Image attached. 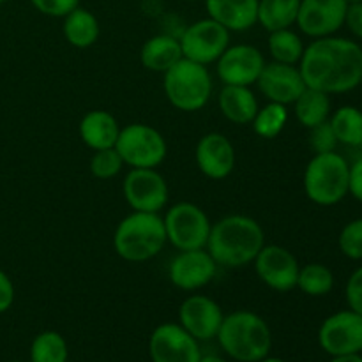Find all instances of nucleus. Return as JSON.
I'll return each instance as SVG.
<instances>
[{
  "instance_id": "1",
  "label": "nucleus",
  "mask_w": 362,
  "mask_h": 362,
  "mask_svg": "<svg viewBox=\"0 0 362 362\" xmlns=\"http://www.w3.org/2000/svg\"><path fill=\"white\" fill-rule=\"evenodd\" d=\"M304 83L325 94H346L362 83V46L356 39H313L299 62Z\"/></svg>"
},
{
  "instance_id": "2",
  "label": "nucleus",
  "mask_w": 362,
  "mask_h": 362,
  "mask_svg": "<svg viewBox=\"0 0 362 362\" xmlns=\"http://www.w3.org/2000/svg\"><path fill=\"white\" fill-rule=\"evenodd\" d=\"M265 246V232L257 219L230 214L211 226L207 251L216 264L228 269L250 265Z\"/></svg>"
},
{
  "instance_id": "3",
  "label": "nucleus",
  "mask_w": 362,
  "mask_h": 362,
  "mask_svg": "<svg viewBox=\"0 0 362 362\" xmlns=\"http://www.w3.org/2000/svg\"><path fill=\"white\" fill-rule=\"evenodd\" d=\"M223 352L239 362H258L271 354L272 334L267 322L253 311H233L223 318L218 332Z\"/></svg>"
},
{
  "instance_id": "4",
  "label": "nucleus",
  "mask_w": 362,
  "mask_h": 362,
  "mask_svg": "<svg viewBox=\"0 0 362 362\" xmlns=\"http://www.w3.org/2000/svg\"><path fill=\"white\" fill-rule=\"evenodd\" d=\"M165 221L156 212H136L120 219L113 233V247L122 260L140 264L158 257L165 250Z\"/></svg>"
},
{
  "instance_id": "5",
  "label": "nucleus",
  "mask_w": 362,
  "mask_h": 362,
  "mask_svg": "<svg viewBox=\"0 0 362 362\" xmlns=\"http://www.w3.org/2000/svg\"><path fill=\"white\" fill-rule=\"evenodd\" d=\"M350 163L339 152L315 154L303 177L304 193L320 207H332L349 197Z\"/></svg>"
},
{
  "instance_id": "6",
  "label": "nucleus",
  "mask_w": 362,
  "mask_h": 362,
  "mask_svg": "<svg viewBox=\"0 0 362 362\" xmlns=\"http://www.w3.org/2000/svg\"><path fill=\"white\" fill-rule=\"evenodd\" d=\"M163 88L173 108L186 113L198 112L211 99L212 76L207 66L182 57L165 73Z\"/></svg>"
},
{
  "instance_id": "7",
  "label": "nucleus",
  "mask_w": 362,
  "mask_h": 362,
  "mask_svg": "<svg viewBox=\"0 0 362 362\" xmlns=\"http://www.w3.org/2000/svg\"><path fill=\"white\" fill-rule=\"evenodd\" d=\"M124 165L131 168H158L168 154L163 134L148 124H129L120 127L115 144Z\"/></svg>"
},
{
  "instance_id": "8",
  "label": "nucleus",
  "mask_w": 362,
  "mask_h": 362,
  "mask_svg": "<svg viewBox=\"0 0 362 362\" xmlns=\"http://www.w3.org/2000/svg\"><path fill=\"white\" fill-rule=\"evenodd\" d=\"M166 239L179 251L202 250L207 246L211 219L202 207L191 202H179L166 211L163 218Z\"/></svg>"
},
{
  "instance_id": "9",
  "label": "nucleus",
  "mask_w": 362,
  "mask_h": 362,
  "mask_svg": "<svg viewBox=\"0 0 362 362\" xmlns=\"http://www.w3.org/2000/svg\"><path fill=\"white\" fill-rule=\"evenodd\" d=\"M179 41L184 59L209 66L218 62L223 52L230 46V30L207 16L186 27Z\"/></svg>"
},
{
  "instance_id": "10",
  "label": "nucleus",
  "mask_w": 362,
  "mask_h": 362,
  "mask_svg": "<svg viewBox=\"0 0 362 362\" xmlns=\"http://www.w3.org/2000/svg\"><path fill=\"white\" fill-rule=\"evenodd\" d=\"M318 343L331 357L362 354V317L350 308L332 313L318 329Z\"/></svg>"
},
{
  "instance_id": "11",
  "label": "nucleus",
  "mask_w": 362,
  "mask_h": 362,
  "mask_svg": "<svg viewBox=\"0 0 362 362\" xmlns=\"http://www.w3.org/2000/svg\"><path fill=\"white\" fill-rule=\"evenodd\" d=\"M127 205L136 212H159L168 204V184L156 168H131L122 184Z\"/></svg>"
},
{
  "instance_id": "12",
  "label": "nucleus",
  "mask_w": 362,
  "mask_h": 362,
  "mask_svg": "<svg viewBox=\"0 0 362 362\" xmlns=\"http://www.w3.org/2000/svg\"><path fill=\"white\" fill-rule=\"evenodd\" d=\"M255 271L265 286L279 293L297 288L299 262L292 251L278 244H265L253 260Z\"/></svg>"
},
{
  "instance_id": "13",
  "label": "nucleus",
  "mask_w": 362,
  "mask_h": 362,
  "mask_svg": "<svg viewBox=\"0 0 362 362\" xmlns=\"http://www.w3.org/2000/svg\"><path fill=\"white\" fill-rule=\"evenodd\" d=\"M148 356L152 362H198L202 350L197 339L182 325L166 322L152 331Z\"/></svg>"
},
{
  "instance_id": "14",
  "label": "nucleus",
  "mask_w": 362,
  "mask_h": 362,
  "mask_svg": "<svg viewBox=\"0 0 362 362\" xmlns=\"http://www.w3.org/2000/svg\"><path fill=\"white\" fill-rule=\"evenodd\" d=\"M264 53L251 45L228 46L216 62V73L223 85L251 87L257 83L262 69L265 67Z\"/></svg>"
},
{
  "instance_id": "15",
  "label": "nucleus",
  "mask_w": 362,
  "mask_h": 362,
  "mask_svg": "<svg viewBox=\"0 0 362 362\" xmlns=\"http://www.w3.org/2000/svg\"><path fill=\"white\" fill-rule=\"evenodd\" d=\"M346 7V0H300L296 25L311 39L329 37L345 25Z\"/></svg>"
},
{
  "instance_id": "16",
  "label": "nucleus",
  "mask_w": 362,
  "mask_h": 362,
  "mask_svg": "<svg viewBox=\"0 0 362 362\" xmlns=\"http://www.w3.org/2000/svg\"><path fill=\"white\" fill-rule=\"evenodd\" d=\"M218 264L205 247L202 250L179 251L168 265V278L173 286L184 292H194L214 279Z\"/></svg>"
},
{
  "instance_id": "17",
  "label": "nucleus",
  "mask_w": 362,
  "mask_h": 362,
  "mask_svg": "<svg viewBox=\"0 0 362 362\" xmlns=\"http://www.w3.org/2000/svg\"><path fill=\"white\" fill-rule=\"evenodd\" d=\"M221 306L207 296L194 293L184 299L179 308V324L193 336L197 341H209L218 336L223 324Z\"/></svg>"
},
{
  "instance_id": "18",
  "label": "nucleus",
  "mask_w": 362,
  "mask_h": 362,
  "mask_svg": "<svg viewBox=\"0 0 362 362\" xmlns=\"http://www.w3.org/2000/svg\"><path fill=\"white\" fill-rule=\"evenodd\" d=\"M257 85L269 101L285 106L293 105L306 88L299 66L274 62V60L271 64H265Z\"/></svg>"
},
{
  "instance_id": "19",
  "label": "nucleus",
  "mask_w": 362,
  "mask_h": 362,
  "mask_svg": "<svg viewBox=\"0 0 362 362\" xmlns=\"http://www.w3.org/2000/svg\"><path fill=\"white\" fill-rule=\"evenodd\" d=\"M194 159L205 177L212 180H223L235 168L237 156L232 141L225 134L207 133L198 140Z\"/></svg>"
},
{
  "instance_id": "20",
  "label": "nucleus",
  "mask_w": 362,
  "mask_h": 362,
  "mask_svg": "<svg viewBox=\"0 0 362 362\" xmlns=\"http://www.w3.org/2000/svg\"><path fill=\"white\" fill-rule=\"evenodd\" d=\"M209 18L230 32H244L257 23L258 0H205Z\"/></svg>"
},
{
  "instance_id": "21",
  "label": "nucleus",
  "mask_w": 362,
  "mask_h": 362,
  "mask_svg": "<svg viewBox=\"0 0 362 362\" xmlns=\"http://www.w3.org/2000/svg\"><path fill=\"white\" fill-rule=\"evenodd\" d=\"M80 138L92 151L115 147L120 126L115 117L106 110H90L80 120Z\"/></svg>"
},
{
  "instance_id": "22",
  "label": "nucleus",
  "mask_w": 362,
  "mask_h": 362,
  "mask_svg": "<svg viewBox=\"0 0 362 362\" xmlns=\"http://www.w3.org/2000/svg\"><path fill=\"white\" fill-rule=\"evenodd\" d=\"M218 105L223 117L239 126L253 122L260 108L253 90L250 87H239V85H225L218 95Z\"/></svg>"
},
{
  "instance_id": "23",
  "label": "nucleus",
  "mask_w": 362,
  "mask_h": 362,
  "mask_svg": "<svg viewBox=\"0 0 362 362\" xmlns=\"http://www.w3.org/2000/svg\"><path fill=\"white\" fill-rule=\"evenodd\" d=\"M182 59V48H180L179 37L170 34H159L147 39L141 46L140 62L145 69L163 73L175 66Z\"/></svg>"
},
{
  "instance_id": "24",
  "label": "nucleus",
  "mask_w": 362,
  "mask_h": 362,
  "mask_svg": "<svg viewBox=\"0 0 362 362\" xmlns=\"http://www.w3.org/2000/svg\"><path fill=\"white\" fill-rule=\"evenodd\" d=\"M99 32L101 28H99L98 18L85 7H76L64 18L62 34L74 48H90L99 39Z\"/></svg>"
},
{
  "instance_id": "25",
  "label": "nucleus",
  "mask_w": 362,
  "mask_h": 362,
  "mask_svg": "<svg viewBox=\"0 0 362 362\" xmlns=\"http://www.w3.org/2000/svg\"><path fill=\"white\" fill-rule=\"evenodd\" d=\"M293 113H296L297 122L306 129L327 122L332 113L331 95L317 88L306 87L293 103Z\"/></svg>"
},
{
  "instance_id": "26",
  "label": "nucleus",
  "mask_w": 362,
  "mask_h": 362,
  "mask_svg": "<svg viewBox=\"0 0 362 362\" xmlns=\"http://www.w3.org/2000/svg\"><path fill=\"white\" fill-rule=\"evenodd\" d=\"M300 0H258L257 23L267 32L290 28L296 25Z\"/></svg>"
},
{
  "instance_id": "27",
  "label": "nucleus",
  "mask_w": 362,
  "mask_h": 362,
  "mask_svg": "<svg viewBox=\"0 0 362 362\" xmlns=\"http://www.w3.org/2000/svg\"><path fill=\"white\" fill-rule=\"evenodd\" d=\"M332 131L338 144L346 147H361L362 145V110L357 106L346 105L336 110L329 117Z\"/></svg>"
},
{
  "instance_id": "28",
  "label": "nucleus",
  "mask_w": 362,
  "mask_h": 362,
  "mask_svg": "<svg viewBox=\"0 0 362 362\" xmlns=\"http://www.w3.org/2000/svg\"><path fill=\"white\" fill-rule=\"evenodd\" d=\"M267 48L274 62L297 66L303 59L306 46L297 32H293L292 28H281V30L269 32Z\"/></svg>"
},
{
  "instance_id": "29",
  "label": "nucleus",
  "mask_w": 362,
  "mask_h": 362,
  "mask_svg": "<svg viewBox=\"0 0 362 362\" xmlns=\"http://www.w3.org/2000/svg\"><path fill=\"white\" fill-rule=\"evenodd\" d=\"M297 288L310 297H324L334 288V274L324 264H308L299 269Z\"/></svg>"
},
{
  "instance_id": "30",
  "label": "nucleus",
  "mask_w": 362,
  "mask_h": 362,
  "mask_svg": "<svg viewBox=\"0 0 362 362\" xmlns=\"http://www.w3.org/2000/svg\"><path fill=\"white\" fill-rule=\"evenodd\" d=\"M69 349L62 334L45 331L34 338L30 345V362H67Z\"/></svg>"
},
{
  "instance_id": "31",
  "label": "nucleus",
  "mask_w": 362,
  "mask_h": 362,
  "mask_svg": "<svg viewBox=\"0 0 362 362\" xmlns=\"http://www.w3.org/2000/svg\"><path fill=\"white\" fill-rule=\"evenodd\" d=\"M286 122H288L286 106L269 101L267 105L258 108L251 126H253V131L258 136L265 138V140H272L285 129Z\"/></svg>"
},
{
  "instance_id": "32",
  "label": "nucleus",
  "mask_w": 362,
  "mask_h": 362,
  "mask_svg": "<svg viewBox=\"0 0 362 362\" xmlns=\"http://www.w3.org/2000/svg\"><path fill=\"white\" fill-rule=\"evenodd\" d=\"M124 161L120 154L117 152L115 147L112 148H103V151H94L90 158V173L99 180H108L113 179L120 173L122 170Z\"/></svg>"
},
{
  "instance_id": "33",
  "label": "nucleus",
  "mask_w": 362,
  "mask_h": 362,
  "mask_svg": "<svg viewBox=\"0 0 362 362\" xmlns=\"http://www.w3.org/2000/svg\"><path fill=\"white\" fill-rule=\"evenodd\" d=\"M339 251L350 260H362V218L352 219L343 226L338 237Z\"/></svg>"
},
{
  "instance_id": "34",
  "label": "nucleus",
  "mask_w": 362,
  "mask_h": 362,
  "mask_svg": "<svg viewBox=\"0 0 362 362\" xmlns=\"http://www.w3.org/2000/svg\"><path fill=\"white\" fill-rule=\"evenodd\" d=\"M310 147L313 148L315 154H322V152H332L338 147V140L332 131L331 124L324 122L310 129Z\"/></svg>"
},
{
  "instance_id": "35",
  "label": "nucleus",
  "mask_w": 362,
  "mask_h": 362,
  "mask_svg": "<svg viewBox=\"0 0 362 362\" xmlns=\"http://www.w3.org/2000/svg\"><path fill=\"white\" fill-rule=\"evenodd\" d=\"M35 11L49 18H66L71 11L80 7V0H30Z\"/></svg>"
},
{
  "instance_id": "36",
  "label": "nucleus",
  "mask_w": 362,
  "mask_h": 362,
  "mask_svg": "<svg viewBox=\"0 0 362 362\" xmlns=\"http://www.w3.org/2000/svg\"><path fill=\"white\" fill-rule=\"evenodd\" d=\"M345 299L350 310L362 317V265L350 274L345 286Z\"/></svg>"
},
{
  "instance_id": "37",
  "label": "nucleus",
  "mask_w": 362,
  "mask_h": 362,
  "mask_svg": "<svg viewBox=\"0 0 362 362\" xmlns=\"http://www.w3.org/2000/svg\"><path fill=\"white\" fill-rule=\"evenodd\" d=\"M345 27L356 39L362 41V2L349 4L345 14Z\"/></svg>"
},
{
  "instance_id": "38",
  "label": "nucleus",
  "mask_w": 362,
  "mask_h": 362,
  "mask_svg": "<svg viewBox=\"0 0 362 362\" xmlns=\"http://www.w3.org/2000/svg\"><path fill=\"white\" fill-rule=\"evenodd\" d=\"M14 303V285L13 279L0 269V313L11 310Z\"/></svg>"
},
{
  "instance_id": "39",
  "label": "nucleus",
  "mask_w": 362,
  "mask_h": 362,
  "mask_svg": "<svg viewBox=\"0 0 362 362\" xmlns=\"http://www.w3.org/2000/svg\"><path fill=\"white\" fill-rule=\"evenodd\" d=\"M349 194H352L357 202L362 204V158L350 165L349 175Z\"/></svg>"
},
{
  "instance_id": "40",
  "label": "nucleus",
  "mask_w": 362,
  "mask_h": 362,
  "mask_svg": "<svg viewBox=\"0 0 362 362\" xmlns=\"http://www.w3.org/2000/svg\"><path fill=\"white\" fill-rule=\"evenodd\" d=\"M329 362H362L361 354H354V356H338L332 357Z\"/></svg>"
},
{
  "instance_id": "41",
  "label": "nucleus",
  "mask_w": 362,
  "mask_h": 362,
  "mask_svg": "<svg viewBox=\"0 0 362 362\" xmlns=\"http://www.w3.org/2000/svg\"><path fill=\"white\" fill-rule=\"evenodd\" d=\"M198 362H226V361L219 356H202Z\"/></svg>"
},
{
  "instance_id": "42",
  "label": "nucleus",
  "mask_w": 362,
  "mask_h": 362,
  "mask_svg": "<svg viewBox=\"0 0 362 362\" xmlns=\"http://www.w3.org/2000/svg\"><path fill=\"white\" fill-rule=\"evenodd\" d=\"M258 362H286V361H283V359H279V357H264V359L262 361H258Z\"/></svg>"
},
{
  "instance_id": "43",
  "label": "nucleus",
  "mask_w": 362,
  "mask_h": 362,
  "mask_svg": "<svg viewBox=\"0 0 362 362\" xmlns=\"http://www.w3.org/2000/svg\"><path fill=\"white\" fill-rule=\"evenodd\" d=\"M349 4H354V2H362V0H346Z\"/></svg>"
},
{
  "instance_id": "44",
  "label": "nucleus",
  "mask_w": 362,
  "mask_h": 362,
  "mask_svg": "<svg viewBox=\"0 0 362 362\" xmlns=\"http://www.w3.org/2000/svg\"><path fill=\"white\" fill-rule=\"evenodd\" d=\"M4 2H6V0H0V6H2V4H4Z\"/></svg>"
},
{
  "instance_id": "45",
  "label": "nucleus",
  "mask_w": 362,
  "mask_h": 362,
  "mask_svg": "<svg viewBox=\"0 0 362 362\" xmlns=\"http://www.w3.org/2000/svg\"><path fill=\"white\" fill-rule=\"evenodd\" d=\"M9 362H21V361H9Z\"/></svg>"
}]
</instances>
